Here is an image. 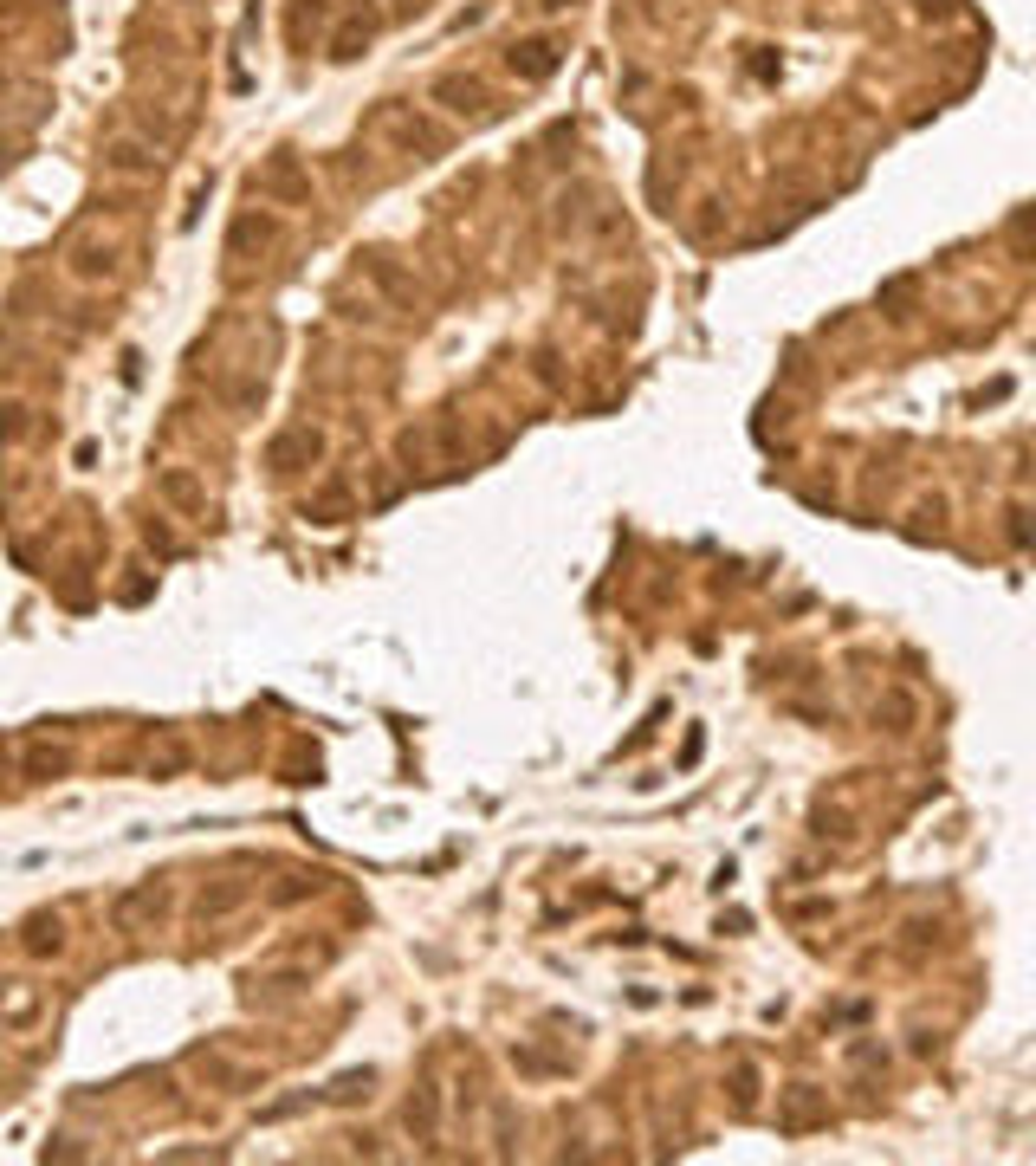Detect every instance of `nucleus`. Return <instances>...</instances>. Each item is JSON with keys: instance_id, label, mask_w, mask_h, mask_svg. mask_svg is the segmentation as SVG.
Masks as SVG:
<instances>
[{"instance_id": "nucleus-1", "label": "nucleus", "mask_w": 1036, "mask_h": 1166, "mask_svg": "<svg viewBox=\"0 0 1036 1166\" xmlns=\"http://www.w3.org/2000/svg\"><path fill=\"white\" fill-rule=\"evenodd\" d=\"M163 914H169L163 882H136V888H124L118 900H110V927H118V933H136L143 920H163Z\"/></svg>"}, {"instance_id": "nucleus-2", "label": "nucleus", "mask_w": 1036, "mask_h": 1166, "mask_svg": "<svg viewBox=\"0 0 1036 1166\" xmlns=\"http://www.w3.org/2000/svg\"><path fill=\"white\" fill-rule=\"evenodd\" d=\"M312 461H324V434L318 428H286L273 447H266V467H312Z\"/></svg>"}, {"instance_id": "nucleus-3", "label": "nucleus", "mask_w": 1036, "mask_h": 1166, "mask_svg": "<svg viewBox=\"0 0 1036 1166\" xmlns=\"http://www.w3.org/2000/svg\"><path fill=\"white\" fill-rule=\"evenodd\" d=\"M259 195H273V202H304V195H312V182H304L292 149H279V156L259 169Z\"/></svg>"}, {"instance_id": "nucleus-4", "label": "nucleus", "mask_w": 1036, "mask_h": 1166, "mask_svg": "<svg viewBox=\"0 0 1036 1166\" xmlns=\"http://www.w3.org/2000/svg\"><path fill=\"white\" fill-rule=\"evenodd\" d=\"M376 124L389 130V136H396V143L408 149V156H415V149H421V163H428L435 149H441V136H435L428 124H421V118H408V110H396V104H389V110H376Z\"/></svg>"}, {"instance_id": "nucleus-5", "label": "nucleus", "mask_w": 1036, "mask_h": 1166, "mask_svg": "<svg viewBox=\"0 0 1036 1166\" xmlns=\"http://www.w3.org/2000/svg\"><path fill=\"white\" fill-rule=\"evenodd\" d=\"M104 169H118V175H156L163 169V156L149 143H136V136H118L104 149Z\"/></svg>"}, {"instance_id": "nucleus-6", "label": "nucleus", "mask_w": 1036, "mask_h": 1166, "mask_svg": "<svg viewBox=\"0 0 1036 1166\" xmlns=\"http://www.w3.org/2000/svg\"><path fill=\"white\" fill-rule=\"evenodd\" d=\"M435 98H447V110H460V118H492V98L480 79H441Z\"/></svg>"}, {"instance_id": "nucleus-7", "label": "nucleus", "mask_w": 1036, "mask_h": 1166, "mask_svg": "<svg viewBox=\"0 0 1036 1166\" xmlns=\"http://www.w3.org/2000/svg\"><path fill=\"white\" fill-rule=\"evenodd\" d=\"M156 486H163V500H169V506H182V512H208V486L188 473V467H163Z\"/></svg>"}, {"instance_id": "nucleus-8", "label": "nucleus", "mask_w": 1036, "mask_h": 1166, "mask_svg": "<svg viewBox=\"0 0 1036 1166\" xmlns=\"http://www.w3.org/2000/svg\"><path fill=\"white\" fill-rule=\"evenodd\" d=\"M408 1127H415L421 1141H435V1135H441V1088H435V1082H421L415 1096H408Z\"/></svg>"}, {"instance_id": "nucleus-9", "label": "nucleus", "mask_w": 1036, "mask_h": 1166, "mask_svg": "<svg viewBox=\"0 0 1036 1166\" xmlns=\"http://www.w3.org/2000/svg\"><path fill=\"white\" fill-rule=\"evenodd\" d=\"M512 71H519V79H551V71H557V46L551 40H519L512 46Z\"/></svg>"}, {"instance_id": "nucleus-10", "label": "nucleus", "mask_w": 1036, "mask_h": 1166, "mask_svg": "<svg viewBox=\"0 0 1036 1166\" xmlns=\"http://www.w3.org/2000/svg\"><path fill=\"white\" fill-rule=\"evenodd\" d=\"M279 240V220L273 214H240L234 234H227V253H247V247H273Z\"/></svg>"}, {"instance_id": "nucleus-11", "label": "nucleus", "mask_w": 1036, "mask_h": 1166, "mask_svg": "<svg viewBox=\"0 0 1036 1166\" xmlns=\"http://www.w3.org/2000/svg\"><path fill=\"white\" fill-rule=\"evenodd\" d=\"M71 273H79V279H110V273H118V253L98 247V240H79V247H71Z\"/></svg>"}, {"instance_id": "nucleus-12", "label": "nucleus", "mask_w": 1036, "mask_h": 1166, "mask_svg": "<svg viewBox=\"0 0 1036 1166\" xmlns=\"http://www.w3.org/2000/svg\"><path fill=\"white\" fill-rule=\"evenodd\" d=\"M59 947H65L59 914H33V920H26V953H33V959H52Z\"/></svg>"}, {"instance_id": "nucleus-13", "label": "nucleus", "mask_w": 1036, "mask_h": 1166, "mask_svg": "<svg viewBox=\"0 0 1036 1166\" xmlns=\"http://www.w3.org/2000/svg\"><path fill=\"white\" fill-rule=\"evenodd\" d=\"M0 1018H7V1024H33V1018H40V992H26L20 979H7V985H0Z\"/></svg>"}, {"instance_id": "nucleus-14", "label": "nucleus", "mask_w": 1036, "mask_h": 1166, "mask_svg": "<svg viewBox=\"0 0 1036 1166\" xmlns=\"http://www.w3.org/2000/svg\"><path fill=\"white\" fill-rule=\"evenodd\" d=\"M240 900H247V888H214V894L195 900V914H202V920H220V914H234Z\"/></svg>"}, {"instance_id": "nucleus-15", "label": "nucleus", "mask_w": 1036, "mask_h": 1166, "mask_svg": "<svg viewBox=\"0 0 1036 1166\" xmlns=\"http://www.w3.org/2000/svg\"><path fill=\"white\" fill-rule=\"evenodd\" d=\"M810 1121H823V1102L810 1096V1088H790V1115H784V1127L797 1135V1127H810Z\"/></svg>"}, {"instance_id": "nucleus-16", "label": "nucleus", "mask_w": 1036, "mask_h": 1166, "mask_svg": "<svg viewBox=\"0 0 1036 1166\" xmlns=\"http://www.w3.org/2000/svg\"><path fill=\"white\" fill-rule=\"evenodd\" d=\"M363 46H369V20H351V26H343L337 40H331V59H357Z\"/></svg>"}, {"instance_id": "nucleus-17", "label": "nucleus", "mask_w": 1036, "mask_h": 1166, "mask_svg": "<svg viewBox=\"0 0 1036 1166\" xmlns=\"http://www.w3.org/2000/svg\"><path fill=\"white\" fill-rule=\"evenodd\" d=\"M59 771H65V751H46V745L26 751V778H59Z\"/></svg>"}, {"instance_id": "nucleus-18", "label": "nucleus", "mask_w": 1036, "mask_h": 1166, "mask_svg": "<svg viewBox=\"0 0 1036 1166\" xmlns=\"http://www.w3.org/2000/svg\"><path fill=\"white\" fill-rule=\"evenodd\" d=\"M874 720H888L894 733H907V720H913V700H907V694H888V700L874 706Z\"/></svg>"}, {"instance_id": "nucleus-19", "label": "nucleus", "mask_w": 1036, "mask_h": 1166, "mask_svg": "<svg viewBox=\"0 0 1036 1166\" xmlns=\"http://www.w3.org/2000/svg\"><path fill=\"white\" fill-rule=\"evenodd\" d=\"M357 1096H369V1069H363V1076H343V1082H331V1102H357Z\"/></svg>"}, {"instance_id": "nucleus-20", "label": "nucleus", "mask_w": 1036, "mask_h": 1166, "mask_svg": "<svg viewBox=\"0 0 1036 1166\" xmlns=\"http://www.w3.org/2000/svg\"><path fill=\"white\" fill-rule=\"evenodd\" d=\"M752 1096H758V1076L739 1063V1069H733V1108H752Z\"/></svg>"}]
</instances>
